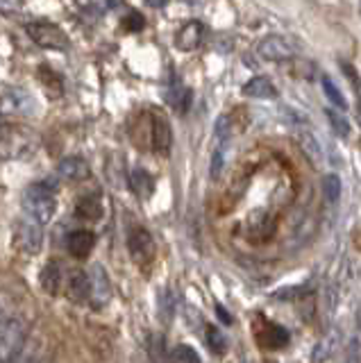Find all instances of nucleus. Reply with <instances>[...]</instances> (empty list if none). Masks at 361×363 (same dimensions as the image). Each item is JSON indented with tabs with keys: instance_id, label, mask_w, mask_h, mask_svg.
Masks as SVG:
<instances>
[{
	"instance_id": "obj_1",
	"label": "nucleus",
	"mask_w": 361,
	"mask_h": 363,
	"mask_svg": "<svg viewBox=\"0 0 361 363\" xmlns=\"http://www.w3.org/2000/svg\"><path fill=\"white\" fill-rule=\"evenodd\" d=\"M21 204H23V213L30 220L46 227L52 220L55 211H57V193L48 182H37V184H30L23 191Z\"/></svg>"
},
{
	"instance_id": "obj_2",
	"label": "nucleus",
	"mask_w": 361,
	"mask_h": 363,
	"mask_svg": "<svg viewBox=\"0 0 361 363\" xmlns=\"http://www.w3.org/2000/svg\"><path fill=\"white\" fill-rule=\"evenodd\" d=\"M26 345V323L21 318L9 315L0 325V363H7L12 357H16Z\"/></svg>"
},
{
	"instance_id": "obj_3",
	"label": "nucleus",
	"mask_w": 361,
	"mask_h": 363,
	"mask_svg": "<svg viewBox=\"0 0 361 363\" xmlns=\"http://www.w3.org/2000/svg\"><path fill=\"white\" fill-rule=\"evenodd\" d=\"M26 32L32 41H35L37 45H41V48H48V50L69 48V37H66V32L60 26H55V23H46V21L28 23Z\"/></svg>"
},
{
	"instance_id": "obj_4",
	"label": "nucleus",
	"mask_w": 361,
	"mask_h": 363,
	"mask_svg": "<svg viewBox=\"0 0 361 363\" xmlns=\"http://www.w3.org/2000/svg\"><path fill=\"white\" fill-rule=\"evenodd\" d=\"M87 277H89V300L100 309V306H105L111 300V295H114L111 279L103 264H94L91 270L87 272Z\"/></svg>"
},
{
	"instance_id": "obj_5",
	"label": "nucleus",
	"mask_w": 361,
	"mask_h": 363,
	"mask_svg": "<svg viewBox=\"0 0 361 363\" xmlns=\"http://www.w3.org/2000/svg\"><path fill=\"white\" fill-rule=\"evenodd\" d=\"M128 250H130V257L137 261L139 266L150 264L157 250L152 234L145 230V227H132V232L128 236Z\"/></svg>"
},
{
	"instance_id": "obj_6",
	"label": "nucleus",
	"mask_w": 361,
	"mask_h": 363,
	"mask_svg": "<svg viewBox=\"0 0 361 363\" xmlns=\"http://www.w3.org/2000/svg\"><path fill=\"white\" fill-rule=\"evenodd\" d=\"M257 50L268 62H284V60H291V57H296L298 48H296V43L289 41L287 37L270 34V37H266L262 43L257 45Z\"/></svg>"
},
{
	"instance_id": "obj_7",
	"label": "nucleus",
	"mask_w": 361,
	"mask_h": 363,
	"mask_svg": "<svg viewBox=\"0 0 361 363\" xmlns=\"http://www.w3.org/2000/svg\"><path fill=\"white\" fill-rule=\"evenodd\" d=\"M0 111H14L23 113V116H32L37 111V102L26 89H7L0 96Z\"/></svg>"
},
{
	"instance_id": "obj_8",
	"label": "nucleus",
	"mask_w": 361,
	"mask_h": 363,
	"mask_svg": "<svg viewBox=\"0 0 361 363\" xmlns=\"http://www.w3.org/2000/svg\"><path fill=\"white\" fill-rule=\"evenodd\" d=\"M205 39V26H202L200 21H189L184 28H179L177 34H175V45L179 50L184 52H191L196 50L198 45Z\"/></svg>"
},
{
	"instance_id": "obj_9",
	"label": "nucleus",
	"mask_w": 361,
	"mask_h": 363,
	"mask_svg": "<svg viewBox=\"0 0 361 363\" xmlns=\"http://www.w3.org/2000/svg\"><path fill=\"white\" fill-rule=\"evenodd\" d=\"M94 247H96V236L89 230H75L66 236V250L75 259H87Z\"/></svg>"
},
{
	"instance_id": "obj_10",
	"label": "nucleus",
	"mask_w": 361,
	"mask_h": 363,
	"mask_svg": "<svg viewBox=\"0 0 361 363\" xmlns=\"http://www.w3.org/2000/svg\"><path fill=\"white\" fill-rule=\"evenodd\" d=\"M18 232H21V245H23L30 255H37L43 245V225L30 220L28 216H23Z\"/></svg>"
},
{
	"instance_id": "obj_11",
	"label": "nucleus",
	"mask_w": 361,
	"mask_h": 363,
	"mask_svg": "<svg viewBox=\"0 0 361 363\" xmlns=\"http://www.w3.org/2000/svg\"><path fill=\"white\" fill-rule=\"evenodd\" d=\"M57 175L66 182H84L91 175V168L82 157H64L57 164Z\"/></svg>"
},
{
	"instance_id": "obj_12",
	"label": "nucleus",
	"mask_w": 361,
	"mask_h": 363,
	"mask_svg": "<svg viewBox=\"0 0 361 363\" xmlns=\"http://www.w3.org/2000/svg\"><path fill=\"white\" fill-rule=\"evenodd\" d=\"M243 96L257 98V100H270V98H277V86L270 82L266 75H255L243 84Z\"/></svg>"
},
{
	"instance_id": "obj_13",
	"label": "nucleus",
	"mask_w": 361,
	"mask_h": 363,
	"mask_svg": "<svg viewBox=\"0 0 361 363\" xmlns=\"http://www.w3.org/2000/svg\"><path fill=\"white\" fill-rule=\"evenodd\" d=\"M338 345H341V332H338L336 327H332L330 332H325L323 334V338L316 343V347H313V352H311V359H313V363H323V361H327L330 359L334 352L338 350Z\"/></svg>"
},
{
	"instance_id": "obj_14",
	"label": "nucleus",
	"mask_w": 361,
	"mask_h": 363,
	"mask_svg": "<svg viewBox=\"0 0 361 363\" xmlns=\"http://www.w3.org/2000/svg\"><path fill=\"white\" fill-rule=\"evenodd\" d=\"M230 155H232V139L230 141H221V143H213V152H211V164H209V175L213 182H218L228 168L230 162Z\"/></svg>"
},
{
	"instance_id": "obj_15",
	"label": "nucleus",
	"mask_w": 361,
	"mask_h": 363,
	"mask_svg": "<svg viewBox=\"0 0 361 363\" xmlns=\"http://www.w3.org/2000/svg\"><path fill=\"white\" fill-rule=\"evenodd\" d=\"M130 189L134 191V196L141 200H148L155 191V177L143 168H132L130 170Z\"/></svg>"
},
{
	"instance_id": "obj_16",
	"label": "nucleus",
	"mask_w": 361,
	"mask_h": 363,
	"mask_svg": "<svg viewBox=\"0 0 361 363\" xmlns=\"http://www.w3.org/2000/svg\"><path fill=\"white\" fill-rule=\"evenodd\" d=\"M171 125L160 113H152V147L157 152H168L171 147Z\"/></svg>"
},
{
	"instance_id": "obj_17",
	"label": "nucleus",
	"mask_w": 361,
	"mask_h": 363,
	"mask_svg": "<svg viewBox=\"0 0 361 363\" xmlns=\"http://www.w3.org/2000/svg\"><path fill=\"white\" fill-rule=\"evenodd\" d=\"M166 102L171 105L173 109H177V111H184L187 107H189V102H191V91L189 89H184V84L179 82V77L177 75H173L171 77V84L166 86Z\"/></svg>"
},
{
	"instance_id": "obj_18",
	"label": "nucleus",
	"mask_w": 361,
	"mask_h": 363,
	"mask_svg": "<svg viewBox=\"0 0 361 363\" xmlns=\"http://www.w3.org/2000/svg\"><path fill=\"white\" fill-rule=\"evenodd\" d=\"M39 284L48 295H57L60 289H62V268H60V264L48 261V264L43 266L41 272H39Z\"/></svg>"
},
{
	"instance_id": "obj_19",
	"label": "nucleus",
	"mask_w": 361,
	"mask_h": 363,
	"mask_svg": "<svg viewBox=\"0 0 361 363\" xmlns=\"http://www.w3.org/2000/svg\"><path fill=\"white\" fill-rule=\"evenodd\" d=\"M75 216L80 220H98L103 216V204L94 196H84L75 204Z\"/></svg>"
},
{
	"instance_id": "obj_20",
	"label": "nucleus",
	"mask_w": 361,
	"mask_h": 363,
	"mask_svg": "<svg viewBox=\"0 0 361 363\" xmlns=\"http://www.w3.org/2000/svg\"><path fill=\"white\" fill-rule=\"evenodd\" d=\"M298 143L302 145L304 155L311 159L313 166H321L323 164V152H321L318 139H316V136L309 130H298Z\"/></svg>"
},
{
	"instance_id": "obj_21",
	"label": "nucleus",
	"mask_w": 361,
	"mask_h": 363,
	"mask_svg": "<svg viewBox=\"0 0 361 363\" xmlns=\"http://www.w3.org/2000/svg\"><path fill=\"white\" fill-rule=\"evenodd\" d=\"M69 295L75 302H87L89 300V277L84 270H75L69 279Z\"/></svg>"
},
{
	"instance_id": "obj_22",
	"label": "nucleus",
	"mask_w": 361,
	"mask_h": 363,
	"mask_svg": "<svg viewBox=\"0 0 361 363\" xmlns=\"http://www.w3.org/2000/svg\"><path fill=\"white\" fill-rule=\"evenodd\" d=\"M325 116H327V121H330V128L334 130V134L341 136V139H348L350 132H352V128H350V121H348L345 113L334 109V107H327Z\"/></svg>"
},
{
	"instance_id": "obj_23",
	"label": "nucleus",
	"mask_w": 361,
	"mask_h": 363,
	"mask_svg": "<svg viewBox=\"0 0 361 363\" xmlns=\"http://www.w3.org/2000/svg\"><path fill=\"white\" fill-rule=\"evenodd\" d=\"M323 193H325V200L330 204H338V200H341L343 196V182L338 175L330 173L323 177Z\"/></svg>"
},
{
	"instance_id": "obj_24",
	"label": "nucleus",
	"mask_w": 361,
	"mask_h": 363,
	"mask_svg": "<svg viewBox=\"0 0 361 363\" xmlns=\"http://www.w3.org/2000/svg\"><path fill=\"white\" fill-rule=\"evenodd\" d=\"M323 91H325V96H327V100L332 102L334 105V109H338V111H343L345 107H348V102H345V98H343V94H341V89H338L330 77H323Z\"/></svg>"
},
{
	"instance_id": "obj_25",
	"label": "nucleus",
	"mask_w": 361,
	"mask_h": 363,
	"mask_svg": "<svg viewBox=\"0 0 361 363\" xmlns=\"http://www.w3.org/2000/svg\"><path fill=\"white\" fill-rule=\"evenodd\" d=\"M205 340H207V345H209V350L213 352V354H223L225 347H228V340H225L223 332L216 325H207Z\"/></svg>"
},
{
	"instance_id": "obj_26",
	"label": "nucleus",
	"mask_w": 361,
	"mask_h": 363,
	"mask_svg": "<svg viewBox=\"0 0 361 363\" xmlns=\"http://www.w3.org/2000/svg\"><path fill=\"white\" fill-rule=\"evenodd\" d=\"M230 139H232V123H230V116H221L216 121V130H213V143L230 141Z\"/></svg>"
},
{
	"instance_id": "obj_27",
	"label": "nucleus",
	"mask_w": 361,
	"mask_h": 363,
	"mask_svg": "<svg viewBox=\"0 0 361 363\" xmlns=\"http://www.w3.org/2000/svg\"><path fill=\"white\" fill-rule=\"evenodd\" d=\"M173 361L175 363H200V357H198V352L194 347H189V345H177L173 350Z\"/></svg>"
},
{
	"instance_id": "obj_28",
	"label": "nucleus",
	"mask_w": 361,
	"mask_h": 363,
	"mask_svg": "<svg viewBox=\"0 0 361 363\" xmlns=\"http://www.w3.org/2000/svg\"><path fill=\"white\" fill-rule=\"evenodd\" d=\"M21 7H23L21 0H0V14H5V16L21 14Z\"/></svg>"
},
{
	"instance_id": "obj_29",
	"label": "nucleus",
	"mask_w": 361,
	"mask_h": 363,
	"mask_svg": "<svg viewBox=\"0 0 361 363\" xmlns=\"http://www.w3.org/2000/svg\"><path fill=\"white\" fill-rule=\"evenodd\" d=\"M143 26H145V21H143V16L139 14V11H130L128 18H126V28L130 32H139V30H143Z\"/></svg>"
},
{
	"instance_id": "obj_30",
	"label": "nucleus",
	"mask_w": 361,
	"mask_h": 363,
	"mask_svg": "<svg viewBox=\"0 0 361 363\" xmlns=\"http://www.w3.org/2000/svg\"><path fill=\"white\" fill-rule=\"evenodd\" d=\"M348 363H361L359 361V336L355 334L350 340V350H348Z\"/></svg>"
},
{
	"instance_id": "obj_31",
	"label": "nucleus",
	"mask_w": 361,
	"mask_h": 363,
	"mask_svg": "<svg viewBox=\"0 0 361 363\" xmlns=\"http://www.w3.org/2000/svg\"><path fill=\"white\" fill-rule=\"evenodd\" d=\"M7 363H35V361H32V357L28 354V350H21L18 354H16V357H12Z\"/></svg>"
},
{
	"instance_id": "obj_32",
	"label": "nucleus",
	"mask_w": 361,
	"mask_h": 363,
	"mask_svg": "<svg viewBox=\"0 0 361 363\" xmlns=\"http://www.w3.org/2000/svg\"><path fill=\"white\" fill-rule=\"evenodd\" d=\"M7 318H9V313H7V300H5V295H0V325H3Z\"/></svg>"
},
{
	"instance_id": "obj_33",
	"label": "nucleus",
	"mask_w": 361,
	"mask_h": 363,
	"mask_svg": "<svg viewBox=\"0 0 361 363\" xmlns=\"http://www.w3.org/2000/svg\"><path fill=\"white\" fill-rule=\"evenodd\" d=\"M148 5H150V7H155V9H162V7H166V5H168V0H148Z\"/></svg>"
},
{
	"instance_id": "obj_34",
	"label": "nucleus",
	"mask_w": 361,
	"mask_h": 363,
	"mask_svg": "<svg viewBox=\"0 0 361 363\" xmlns=\"http://www.w3.org/2000/svg\"><path fill=\"white\" fill-rule=\"evenodd\" d=\"M216 311H218V318H223V320H225V323H232V318L228 315V311H225V309H223V306H221V304L216 306Z\"/></svg>"
},
{
	"instance_id": "obj_35",
	"label": "nucleus",
	"mask_w": 361,
	"mask_h": 363,
	"mask_svg": "<svg viewBox=\"0 0 361 363\" xmlns=\"http://www.w3.org/2000/svg\"><path fill=\"white\" fill-rule=\"evenodd\" d=\"M182 3H187V5H198V3H202V0H182Z\"/></svg>"
}]
</instances>
